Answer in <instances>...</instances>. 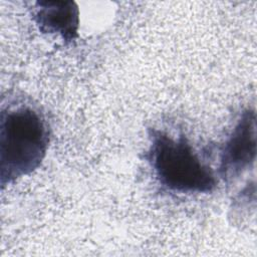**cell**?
Segmentation results:
<instances>
[{
	"label": "cell",
	"instance_id": "obj_1",
	"mask_svg": "<svg viewBox=\"0 0 257 257\" xmlns=\"http://www.w3.org/2000/svg\"><path fill=\"white\" fill-rule=\"evenodd\" d=\"M50 142V126L40 107L23 98L2 99L0 109V185L3 190L33 173Z\"/></svg>",
	"mask_w": 257,
	"mask_h": 257
},
{
	"label": "cell",
	"instance_id": "obj_2",
	"mask_svg": "<svg viewBox=\"0 0 257 257\" xmlns=\"http://www.w3.org/2000/svg\"><path fill=\"white\" fill-rule=\"evenodd\" d=\"M148 162L160 186L177 194H208L218 184L214 171L204 163L184 135L173 136L151 128Z\"/></svg>",
	"mask_w": 257,
	"mask_h": 257
},
{
	"label": "cell",
	"instance_id": "obj_3",
	"mask_svg": "<svg viewBox=\"0 0 257 257\" xmlns=\"http://www.w3.org/2000/svg\"><path fill=\"white\" fill-rule=\"evenodd\" d=\"M256 146V113L248 108L241 113L222 148L220 176L231 181L246 172L255 163Z\"/></svg>",
	"mask_w": 257,
	"mask_h": 257
},
{
	"label": "cell",
	"instance_id": "obj_4",
	"mask_svg": "<svg viewBox=\"0 0 257 257\" xmlns=\"http://www.w3.org/2000/svg\"><path fill=\"white\" fill-rule=\"evenodd\" d=\"M32 18L41 33L58 35L66 44L78 38L79 9L74 1H37Z\"/></svg>",
	"mask_w": 257,
	"mask_h": 257
}]
</instances>
